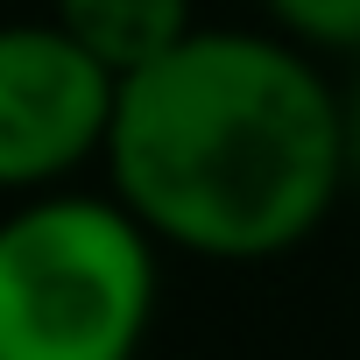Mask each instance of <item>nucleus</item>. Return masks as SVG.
<instances>
[{"instance_id":"obj_1","label":"nucleus","mask_w":360,"mask_h":360,"mask_svg":"<svg viewBox=\"0 0 360 360\" xmlns=\"http://www.w3.org/2000/svg\"><path fill=\"white\" fill-rule=\"evenodd\" d=\"M99 162L155 240L205 262H269L346 184V106L304 43L191 29L120 78Z\"/></svg>"},{"instance_id":"obj_2","label":"nucleus","mask_w":360,"mask_h":360,"mask_svg":"<svg viewBox=\"0 0 360 360\" xmlns=\"http://www.w3.org/2000/svg\"><path fill=\"white\" fill-rule=\"evenodd\" d=\"M155 233L106 191H36L0 219V360H141Z\"/></svg>"},{"instance_id":"obj_3","label":"nucleus","mask_w":360,"mask_h":360,"mask_svg":"<svg viewBox=\"0 0 360 360\" xmlns=\"http://www.w3.org/2000/svg\"><path fill=\"white\" fill-rule=\"evenodd\" d=\"M120 78L50 15L0 22V191H50L106 155Z\"/></svg>"},{"instance_id":"obj_4","label":"nucleus","mask_w":360,"mask_h":360,"mask_svg":"<svg viewBox=\"0 0 360 360\" xmlns=\"http://www.w3.org/2000/svg\"><path fill=\"white\" fill-rule=\"evenodd\" d=\"M50 15L113 71H141L162 50H176L198 22H191V0H50Z\"/></svg>"},{"instance_id":"obj_5","label":"nucleus","mask_w":360,"mask_h":360,"mask_svg":"<svg viewBox=\"0 0 360 360\" xmlns=\"http://www.w3.org/2000/svg\"><path fill=\"white\" fill-rule=\"evenodd\" d=\"M262 8L304 50H353L360 43V0H262Z\"/></svg>"},{"instance_id":"obj_6","label":"nucleus","mask_w":360,"mask_h":360,"mask_svg":"<svg viewBox=\"0 0 360 360\" xmlns=\"http://www.w3.org/2000/svg\"><path fill=\"white\" fill-rule=\"evenodd\" d=\"M339 106H346V176L360 184V85H353Z\"/></svg>"},{"instance_id":"obj_7","label":"nucleus","mask_w":360,"mask_h":360,"mask_svg":"<svg viewBox=\"0 0 360 360\" xmlns=\"http://www.w3.org/2000/svg\"><path fill=\"white\" fill-rule=\"evenodd\" d=\"M353 50H360V43H353Z\"/></svg>"}]
</instances>
